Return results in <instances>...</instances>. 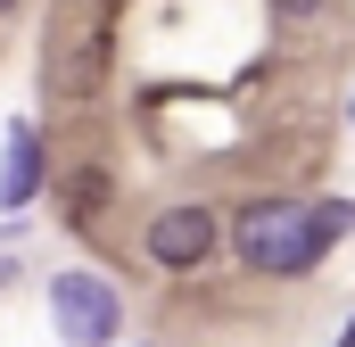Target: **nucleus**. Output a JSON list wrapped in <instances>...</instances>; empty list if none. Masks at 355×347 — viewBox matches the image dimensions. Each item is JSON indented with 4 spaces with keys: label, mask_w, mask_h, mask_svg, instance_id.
<instances>
[{
    "label": "nucleus",
    "mask_w": 355,
    "mask_h": 347,
    "mask_svg": "<svg viewBox=\"0 0 355 347\" xmlns=\"http://www.w3.org/2000/svg\"><path fill=\"white\" fill-rule=\"evenodd\" d=\"M339 232H347V207H339V198H322V207L257 198V207L232 223V248H240V264H257V273H314Z\"/></svg>",
    "instance_id": "1"
},
{
    "label": "nucleus",
    "mask_w": 355,
    "mask_h": 347,
    "mask_svg": "<svg viewBox=\"0 0 355 347\" xmlns=\"http://www.w3.org/2000/svg\"><path fill=\"white\" fill-rule=\"evenodd\" d=\"M50 314H58V339L67 347H107L124 331V298L99 273H58L50 281Z\"/></svg>",
    "instance_id": "2"
},
{
    "label": "nucleus",
    "mask_w": 355,
    "mask_h": 347,
    "mask_svg": "<svg viewBox=\"0 0 355 347\" xmlns=\"http://www.w3.org/2000/svg\"><path fill=\"white\" fill-rule=\"evenodd\" d=\"M215 240H223V232H215V215H207V207H166V215L149 223V257L166 264V273L207 264V257H215Z\"/></svg>",
    "instance_id": "3"
},
{
    "label": "nucleus",
    "mask_w": 355,
    "mask_h": 347,
    "mask_svg": "<svg viewBox=\"0 0 355 347\" xmlns=\"http://www.w3.org/2000/svg\"><path fill=\"white\" fill-rule=\"evenodd\" d=\"M42 182V133L33 124H8V166H0V207H25Z\"/></svg>",
    "instance_id": "4"
},
{
    "label": "nucleus",
    "mask_w": 355,
    "mask_h": 347,
    "mask_svg": "<svg viewBox=\"0 0 355 347\" xmlns=\"http://www.w3.org/2000/svg\"><path fill=\"white\" fill-rule=\"evenodd\" d=\"M99 198H107V174H75V182H67V215H75V223L99 215Z\"/></svg>",
    "instance_id": "5"
},
{
    "label": "nucleus",
    "mask_w": 355,
    "mask_h": 347,
    "mask_svg": "<svg viewBox=\"0 0 355 347\" xmlns=\"http://www.w3.org/2000/svg\"><path fill=\"white\" fill-rule=\"evenodd\" d=\"M272 8H289V17H306V8H322V0H272Z\"/></svg>",
    "instance_id": "6"
},
{
    "label": "nucleus",
    "mask_w": 355,
    "mask_h": 347,
    "mask_svg": "<svg viewBox=\"0 0 355 347\" xmlns=\"http://www.w3.org/2000/svg\"><path fill=\"white\" fill-rule=\"evenodd\" d=\"M8 8H17V0H0V17H8Z\"/></svg>",
    "instance_id": "7"
}]
</instances>
